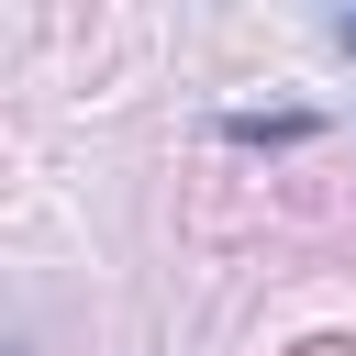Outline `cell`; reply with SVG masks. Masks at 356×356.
I'll return each mask as SVG.
<instances>
[{"label":"cell","instance_id":"1","mask_svg":"<svg viewBox=\"0 0 356 356\" xmlns=\"http://www.w3.org/2000/svg\"><path fill=\"white\" fill-rule=\"evenodd\" d=\"M289 356H356V334H312V345H289Z\"/></svg>","mask_w":356,"mask_h":356},{"label":"cell","instance_id":"2","mask_svg":"<svg viewBox=\"0 0 356 356\" xmlns=\"http://www.w3.org/2000/svg\"><path fill=\"white\" fill-rule=\"evenodd\" d=\"M334 33H345V56H356V11H345V22H334Z\"/></svg>","mask_w":356,"mask_h":356}]
</instances>
